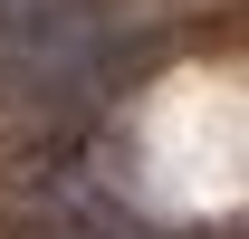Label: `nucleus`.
<instances>
[{
  "label": "nucleus",
  "mask_w": 249,
  "mask_h": 239,
  "mask_svg": "<svg viewBox=\"0 0 249 239\" xmlns=\"http://www.w3.org/2000/svg\"><path fill=\"white\" fill-rule=\"evenodd\" d=\"M19 210H29V230H38V239H154L134 210L115 201V191H96V182H77V172L29 182V191H19Z\"/></svg>",
  "instance_id": "f257e3e1"
},
{
  "label": "nucleus",
  "mask_w": 249,
  "mask_h": 239,
  "mask_svg": "<svg viewBox=\"0 0 249 239\" xmlns=\"http://www.w3.org/2000/svg\"><path fill=\"white\" fill-rule=\"evenodd\" d=\"M58 19H67V0H0V29H19V38L58 29Z\"/></svg>",
  "instance_id": "f03ea898"
}]
</instances>
